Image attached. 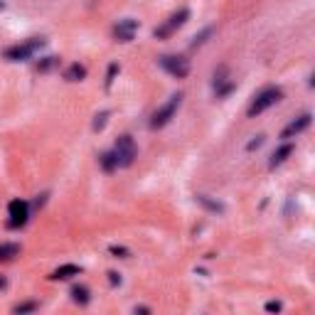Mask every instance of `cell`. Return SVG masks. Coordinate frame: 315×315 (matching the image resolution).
<instances>
[{"instance_id":"obj_1","label":"cell","mask_w":315,"mask_h":315,"mask_svg":"<svg viewBox=\"0 0 315 315\" xmlns=\"http://www.w3.org/2000/svg\"><path fill=\"white\" fill-rule=\"evenodd\" d=\"M45 45H47V42H45V37H30V40H27V42H22V45L7 47V50L2 52V57H5V60H10V62H25V60H30L35 52H40Z\"/></svg>"},{"instance_id":"obj_2","label":"cell","mask_w":315,"mask_h":315,"mask_svg":"<svg viewBox=\"0 0 315 315\" xmlns=\"http://www.w3.org/2000/svg\"><path fill=\"white\" fill-rule=\"evenodd\" d=\"M283 99V91L278 89V86H268V89H263L256 99H253V104L249 106V119H256L258 114H263L266 109H271L273 104H278Z\"/></svg>"},{"instance_id":"obj_3","label":"cell","mask_w":315,"mask_h":315,"mask_svg":"<svg viewBox=\"0 0 315 315\" xmlns=\"http://www.w3.org/2000/svg\"><path fill=\"white\" fill-rule=\"evenodd\" d=\"M188 20H189V10H188V7H180V10H178V12H173V15H170V17L160 25V27H155V32H153V35H155L158 40H168V37H173V35H175V32H178V30L188 22Z\"/></svg>"},{"instance_id":"obj_4","label":"cell","mask_w":315,"mask_h":315,"mask_svg":"<svg viewBox=\"0 0 315 315\" xmlns=\"http://www.w3.org/2000/svg\"><path fill=\"white\" fill-rule=\"evenodd\" d=\"M180 104H183V94H173L170 96V101L165 104V106H160L155 114H153V119H150V128H163L170 124V119L175 116V111L180 109Z\"/></svg>"},{"instance_id":"obj_5","label":"cell","mask_w":315,"mask_h":315,"mask_svg":"<svg viewBox=\"0 0 315 315\" xmlns=\"http://www.w3.org/2000/svg\"><path fill=\"white\" fill-rule=\"evenodd\" d=\"M7 214H10L7 227H10V229H20V227H25L27 219H30V204H27L25 199H12V202L7 204Z\"/></svg>"},{"instance_id":"obj_6","label":"cell","mask_w":315,"mask_h":315,"mask_svg":"<svg viewBox=\"0 0 315 315\" xmlns=\"http://www.w3.org/2000/svg\"><path fill=\"white\" fill-rule=\"evenodd\" d=\"M160 66H163L168 74L178 76V79H185L189 74V62L185 57H178V55H163V57H160Z\"/></svg>"},{"instance_id":"obj_7","label":"cell","mask_w":315,"mask_h":315,"mask_svg":"<svg viewBox=\"0 0 315 315\" xmlns=\"http://www.w3.org/2000/svg\"><path fill=\"white\" fill-rule=\"evenodd\" d=\"M116 155H119V165L121 168L133 165V160H135V143H133L130 135H121L116 140Z\"/></svg>"},{"instance_id":"obj_8","label":"cell","mask_w":315,"mask_h":315,"mask_svg":"<svg viewBox=\"0 0 315 315\" xmlns=\"http://www.w3.org/2000/svg\"><path fill=\"white\" fill-rule=\"evenodd\" d=\"M138 30V20H119V25L114 27V37L116 42H133Z\"/></svg>"},{"instance_id":"obj_9","label":"cell","mask_w":315,"mask_h":315,"mask_svg":"<svg viewBox=\"0 0 315 315\" xmlns=\"http://www.w3.org/2000/svg\"><path fill=\"white\" fill-rule=\"evenodd\" d=\"M311 119H313L311 114H303V116H298L296 121H291L288 126L281 130V138H283V140H291V138H296L298 133H303L306 128L311 126Z\"/></svg>"},{"instance_id":"obj_10","label":"cell","mask_w":315,"mask_h":315,"mask_svg":"<svg viewBox=\"0 0 315 315\" xmlns=\"http://www.w3.org/2000/svg\"><path fill=\"white\" fill-rule=\"evenodd\" d=\"M79 273H81V268H79L76 263H64V266H60L57 271L50 273V278H52V281H69V278H74V276H79Z\"/></svg>"},{"instance_id":"obj_11","label":"cell","mask_w":315,"mask_h":315,"mask_svg":"<svg viewBox=\"0 0 315 315\" xmlns=\"http://www.w3.org/2000/svg\"><path fill=\"white\" fill-rule=\"evenodd\" d=\"M291 153H293V145H291V143H283V145H281L278 150H273V155H271V160H268V165H271V168H276V165H281V163H283V160H286V158H288Z\"/></svg>"},{"instance_id":"obj_12","label":"cell","mask_w":315,"mask_h":315,"mask_svg":"<svg viewBox=\"0 0 315 315\" xmlns=\"http://www.w3.org/2000/svg\"><path fill=\"white\" fill-rule=\"evenodd\" d=\"M86 76V66H81V64H71L66 71H64V79L66 81H81Z\"/></svg>"},{"instance_id":"obj_13","label":"cell","mask_w":315,"mask_h":315,"mask_svg":"<svg viewBox=\"0 0 315 315\" xmlns=\"http://www.w3.org/2000/svg\"><path fill=\"white\" fill-rule=\"evenodd\" d=\"M99 160H101V168H104L106 173H114V170L119 168V155H116V150H111V153H104Z\"/></svg>"},{"instance_id":"obj_14","label":"cell","mask_w":315,"mask_h":315,"mask_svg":"<svg viewBox=\"0 0 315 315\" xmlns=\"http://www.w3.org/2000/svg\"><path fill=\"white\" fill-rule=\"evenodd\" d=\"M71 301L79 303V306H86V303L91 301L89 288H86V286H74V288H71Z\"/></svg>"},{"instance_id":"obj_15","label":"cell","mask_w":315,"mask_h":315,"mask_svg":"<svg viewBox=\"0 0 315 315\" xmlns=\"http://www.w3.org/2000/svg\"><path fill=\"white\" fill-rule=\"evenodd\" d=\"M20 253L17 244H0V261H12Z\"/></svg>"},{"instance_id":"obj_16","label":"cell","mask_w":315,"mask_h":315,"mask_svg":"<svg viewBox=\"0 0 315 315\" xmlns=\"http://www.w3.org/2000/svg\"><path fill=\"white\" fill-rule=\"evenodd\" d=\"M197 202H199V204H204V207H207L209 212H219V214L224 212V204H219V202H214V199H209L207 194H197Z\"/></svg>"},{"instance_id":"obj_17","label":"cell","mask_w":315,"mask_h":315,"mask_svg":"<svg viewBox=\"0 0 315 315\" xmlns=\"http://www.w3.org/2000/svg\"><path fill=\"white\" fill-rule=\"evenodd\" d=\"M234 86H237L234 81H224L222 86H217V96H219V99H224V96H229V94L234 91Z\"/></svg>"},{"instance_id":"obj_18","label":"cell","mask_w":315,"mask_h":315,"mask_svg":"<svg viewBox=\"0 0 315 315\" xmlns=\"http://www.w3.org/2000/svg\"><path fill=\"white\" fill-rule=\"evenodd\" d=\"M32 311H37V303H35V301H27V303H20V306H15V313H17V315L32 313Z\"/></svg>"},{"instance_id":"obj_19","label":"cell","mask_w":315,"mask_h":315,"mask_svg":"<svg viewBox=\"0 0 315 315\" xmlns=\"http://www.w3.org/2000/svg\"><path fill=\"white\" fill-rule=\"evenodd\" d=\"M121 71V66L114 62L111 66H109V74H106V89H111V84H114V79H116V74Z\"/></svg>"},{"instance_id":"obj_20","label":"cell","mask_w":315,"mask_h":315,"mask_svg":"<svg viewBox=\"0 0 315 315\" xmlns=\"http://www.w3.org/2000/svg\"><path fill=\"white\" fill-rule=\"evenodd\" d=\"M57 64H60L57 57H45L42 62L37 64V69H40V71H47V69H52V66H57Z\"/></svg>"},{"instance_id":"obj_21","label":"cell","mask_w":315,"mask_h":315,"mask_svg":"<svg viewBox=\"0 0 315 315\" xmlns=\"http://www.w3.org/2000/svg\"><path fill=\"white\" fill-rule=\"evenodd\" d=\"M109 111H101L99 116H96V121H94V130H104V126H106V121H109Z\"/></svg>"},{"instance_id":"obj_22","label":"cell","mask_w":315,"mask_h":315,"mask_svg":"<svg viewBox=\"0 0 315 315\" xmlns=\"http://www.w3.org/2000/svg\"><path fill=\"white\" fill-rule=\"evenodd\" d=\"M109 253H111V256H116V258H128V256H130V252H128L126 247H111Z\"/></svg>"},{"instance_id":"obj_23","label":"cell","mask_w":315,"mask_h":315,"mask_svg":"<svg viewBox=\"0 0 315 315\" xmlns=\"http://www.w3.org/2000/svg\"><path fill=\"white\" fill-rule=\"evenodd\" d=\"M209 35H212V27H207V30H202V35L192 40V47H199V45H204V40H207Z\"/></svg>"},{"instance_id":"obj_24","label":"cell","mask_w":315,"mask_h":315,"mask_svg":"<svg viewBox=\"0 0 315 315\" xmlns=\"http://www.w3.org/2000/svg\"><path fill=\"white\" fill-rule=\"evenodd\" d=\"M281 308H283V306H281L278 301H268V303H266V313H281Z\"/></svg>"},{"instance_id":"obj_25","label":"cell","mask_w":315,"mask_h":315,"mask_svg":"<svg viewBox=\"0 0 315 315\" xmlns=\"http://www.w3.org/2000/svg\"><path fill=\"white\" fill-rule=\"evenodd\" d=\"M261 145H263V135H256L252 143L247 145V150H256V148H261Z\"/></svg>"},{"instance_id":"obj_26","label":"cell","mask_w":315,"mask_h":315,"mask_svg":"<svg viewBox=\"0 0 315 315\" xmlns=\"http://www.w3.org/2000/svg\"><path fill=\"white\" fill-rule=\"evenodd\" d=\"M106 276H109V283H111V286H121V276H119L116 271H109Z\"/></svg>"},{"instance_id":"obj_27","label":"cell","mask_w":315,"mask_h":315,"mask_svg":"<svg viewBox=\"0 0 315 315\" xmlns=\"http://www.w3.org/2000/svg\"><path fill=\"white\" fill-rule=\"evenodd\" d=\"M5 286H7V281H5V278L0 276V288H5Z\"/></svg>"},{"instance_id":"obj_28","label":"cell","mask_w":315,"mask_h":315,"mask_svg":"<svg viewBox=\"0 0 315 315\" xmlns=\"http://www.w3.org/2000/svg\"><path fill=\"white\" fill-rule=\"evenodd\" d=\"M0 10H2V0H0Z\"/></svg>"}]
</instances>
